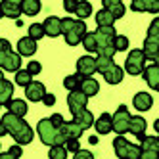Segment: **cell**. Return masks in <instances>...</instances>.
Returning <instances> with one entry per match:
<instances>
[{
  "label": "cell",
  "mask_w": 159,
  "mask_h": 159,
  "mask_svg": "<svg viewBox=\"0 0 159 159\" xmlns=\"http://www.w3.org/2000/svg\"><path fill=\"white\" fill-rule=\"evenodd\" d=\"M25 71H27L31 77H33V75H39V73L42 71V65H40V61H29Z\"/></svg>",
  "instance_id": "8d00e7d4"
},
{
  "label": "cell",
  "mask_w": 159,
  "mask_h": 159,
  "mask_svg": "<svg viewBox=\"0 0 159 159\" xmlns=\"http://www.w3.org/2000/svg\"><path fill=\"white\" fill-rule=\"evenodd\" d=\"M29 39H33V40H40L42 37H44V29H42V23H33V25H29V35H27Z\"/></svg>",
  "instance_id": "d6a6232c"
},
{
  "label": "cell",
  "mask_w": 159,
  "mask_h": 159,
  "mask_svg": "<svg viewBox=\"0 0 159 159\" xmlns=\"http://www.w3.org/2000/svg\"><path fill=\"white\" fill-rule=\"evenodd\" d=\"M73 121L81 127L83 130H86V129H90L94 125V115H92V111H88V109H84V111H81L79 115H75L73 117Z\"/></svg>",
  "instance_id": "484cf974"
},
{
  "label": "cell",
  "mask_w": 159,
  "mask_h": 159,
  "mask_svg": "<svg viewBox=\"0 0 159 159\" xmlns=\"http://www.w3.org/2000/svg\"><path fill=\"white\" fill-rule=\"evenodd\" d=\"M96 71L102 73V77L106 79V83L109 84H119L123 81V69L113 61L111 58H96Z\"/></svg>",
  "instance_id": "277c9868"
},
{
  "label": "cell",
  "mask_w": 159,
  "mask_h": 159,
  "mask_svg": "<svg viewBox=\"0 0 159 159\" xmlns=\"http://www.w3.org/2000/svg\"><path fill=\"white\" fill-rule=\"evenodd\" d=\"M0 107H2V106H0Z\"/></svg>",
  "instance_id": "681fc988"
},
{
  "label": "cell",
  "mask_w": 159,
  "mask_h": 159,
  "mask_svg": "<svg viewBox=\"0 0 159 159\" xmlns=\"http://www.w3.org/2000/svg\"><path fill=\"white\" fill-rule=\"evenodd\" d=\"M77 2H79V0H65V2H63V10H65L67 14H75Z\"/></svg>",
  "instance_id": "ab89813d"
},
{
  "label": "cell",
  "mask_w": 159,
  "mask_h": 159,
  "mask_svg": "<svg viewBox=\"0 0 159 159\" xmlns=\"http://www.w3.org/2000/svg\"><path fill=\"white\" fill-rule=\"evenodd\" d=\"M37 52V42L33 40V39H29V37H23V39H19V42H17V54L19 56H33Z\"/></svg>",
  "instance_id": "7402d4cb"
},
{
  "label": "cell",
  "mask_w": 159,
  "mask_h": 159,
  "mask_svg": "<svg viewBox=\"0 0 159 159\" xmlns=\"http://www.w3.org/2000/svg\"><path fill=\"white\" fill-rule=\"evenodd\" d=\"M0 159H16V157H12V155L6 152V153H0Z\"/></svg>",
  "instance_id": "ee69618b"
},
{
  "label": "cell",
  "mask_w": 159,
  "mask_h": 159,
  "mask_svg": "<svg viewBox=\"0 0 159 159\" xmlns=\"http://www.w3.org/2000/svg\"><path fill=\"white\" fill-rule=\"evenodd\" d=\"M0 125L6 129V134H12L17 146H27L33 142V129L25 123V119L16 117L12 113H4L0 119Z\"/></svg>",
  "instance_id": "6da1fadb"
},
{
  "label": "cell",
  "mask_w": 159,
  "mask_h": 159,
  "mask_svg": "<svg viewBox=\"0 0 159 159\" xmlns=\"http://www.w3.org/2000/svg\"><path fill=\"white\" fill-rule=\"evenodd\" d=\"M81 83H83V77L77 75V73L67 75V77L63 79V86L69 90V92H75V90H79V88H81Z\"/></svg>",
  "instance_id": "f546056e"
},
{
  "label": "cell",
  "mask_w": 159,
  "mask_h": 159,
  "mask_svg": "<svg viewBox=\"0 0 159 159\" xmlns=\"http://www.w3.org/2000/svg\"><path fill=\"white\" fill-rule=\"evenodd\" d=\"M12 96H14V83H10L8 79L0 81V106H8Z\"/></svg>",
  "instance_id": "d4e9b609"
},
{
  "label": "cell",
  "mask_w": 159,
  "mask_h": 159,
  "mask_svg": "<svg viewBox=\"0 0 159 159\" xmlns=\"http://www.w3.org/2000/svg\"><path fill=\"white\" fill-rule=\"evenodd\" d=\"M6 107H8V113H12V115H16V117H21V119H23L27 115V111H29L27 102L25 100H19V98H16V100L12 98Z\"/></svg>",
  "instance_id": "ac0fdd59"
},
{
  "label": "cell",
  "mask_w": 159,
  "mask_h": 159,
  "mask_svg": "<svg viewBox=\"0 0 159 159\" xmlns=\"http://www.w3.org/2000/svg\"><path fill=\"white\" fill-rule=\"evenodd\" d=\"M21 56L12 50V44L6 39H0V71H19Z\"/></svg>",
  "instance_id": "5b68a950"
},
{
  "label": "cell",
  "mask_w": 159,
  "mask_h": 159,
  "mask_svg": "<svg viewBox=\"0 0 159 159\" xmlns=\"http://www.w3.org/2000/svg\"><path fill=\"white\" fill-rule=\"evenodd\" d=\"M96 73V58L92 56H83L77 60V75H81L83 79L92 77Z\"/></svg>",
  "instance_id": "8fae6325"
},
{
  "label": "cell",
  "mask_w": 159,
  "mask_h": 159,
  "mask_svg": "<svg viewBox=\"0 0 159 159\" xmlns=\"http://www.w3.org/2000/svg\"><path fill=\"white\" fill-rule=\"evenodd\" d=\"M37 132L40 136V142L46 144V146H63L65 144V138L61 136L60 129L54 127V125L50 123V119H40L37 123Z\"/></svg>",
  "instance_id": "3957f363"
},
{
  "label": "cell",
  "mask_w": 159,
  "mask_h": 159,
  "mask_svg": "<svg viewBox=\"0 0 159 159\" xmlns=\"http://www.w3.org/2000/svg\"><path fill=\"white\" fill-rule=\"evenodd\" d=\"M8 153L12 155V157H16V159H19L21 157V153H23V150H21V146H10V150H8Z\"/></svg>",
  "instance_id": "b9f144b4"
},
{
  "label": "cell",
  "mask_w": 159,
  "mask_h": 159,
  "mask_svg": "<svg viewBox=\"0 0 159 159\" xmlns=\"http://www.w3.org/2000/svg\"><path fill=\"white\" fill-rule=\"evenodd\" d=\"M19 16H21V2L19 0H2L0 2V19L2 17L17 19Z\"/></svg>",
  "instance_id": "7c38bea8"
},
{
  "label": "cell",
  "mask_w": 159,
  "mask_h": 159,
  "mask_svg": "<svg viewBox=\"0 0 159 159\" xmlns=\"http://www.w3.org/2000/svg\"><path fill=\"white\" fill-rule=\"evenodd\" d=\"M140 159H146V157H142V155H140Z\"/></svg>",
  "instance_id": "c3c4849f"
},
{
  "label": "cell",
  "mask_w": 159,
  "mask_h": 159,
  "mask_svg": "<svg viewBox=\"0 0 159 159\" xmlns=\"http://www.w3.org/2000/svg\"><path fill=\"white\" fill-rule=\"evenodd\" d=\"M146 61H148V60H146L144 52L138 50V48H134V50L129 52V56H127V61H125V71H127L129 75H132V77L142 75L144 67H146Z\"/></svg>",
  "instance_id": "9c48e42d"
},
{
  "label": "cell",
  "mask_w": 159,
  "mask_h": 159,
  "mask_svg": "<svg viewBox=\"0 0 159 159\" xmlns=\"http://www.w3.org/2000/svg\"><path fill=\"white\" fill-rule=\"evenodd\" d=\"M92 14V4L86 2V0H79L77 2V8H75V16L79 21H84L88 19V16Z\"/></svg>",
  "instance_id": "83f0119b"
},
{
  "label": "cell",
  "mask_w": 159,
  "mask_h": 159,
  "mask_svg": "<svg viewBox=\"0 0 159 159\" xmlns=\"http://www.w3.org/2000/svg\"><path fill=\"white\" fill-rule=\"evenodd\" d=\"M142 77L152 90H159V63L146 65L144 71H142Z\"/></svg>",
  "instance_id": "4fadbf2b"
},
{
  "label": "cell",
  "mask_w": 159,
  "mask_h": 159,
  "mask_svg": "<svg viewBox=\"0 0 159 159\" xmlns=\"http://www.w3.org/2000/svg\"><path fill=\"white\" fill-rule=\"evenodd\" d=\"M42 29H44V37H52V39L60 37L61 35V19L56 16H50L44 19Z\"/></svg>",
  "instance_id": "2e32d148"
},
{
  "label": "cell",
  "mask_w": 159,
  "mask_h": 159,
  "mask_svg": "<svg viewBox=\"0 0 159 159\" xmlns=\"http://www.w3.org/2000/svg\"><path fill=\"white\" fill-rule=\"evenodd\" d=\"M81 44L84 46L86 52H96V39H94V33H86Z\"/></svg>",
  "instance_id": "e575fe53"
},
{
  "label": "cell",
  "mask_w": 159,
  "mask_h": 159,
  "mask_svg": "<svg viewBox=\"0 0 159 159\" xmlns=\"http://www.w3.org/2000/svg\"><path fill=\"white\" fill-rule=\"evenodd\" d=\"M92 127H94L96 132L102 134V136H104V134H109V132H111V115H109V113H102V115L94 121Z\"/></svg>",
  "instance_id": "603a6c76"
},
{
  "label": "cell",
  "mask_w": 159,
  "mask_h": 159,
  "mask_svg": "<svg viewBox=\"0 0 159 159\" xmlns=\"http://www.w3.org/2000/svg\"><path fill=\"white\" fill-rule=\"evenodd\" d=\"M86 33H88V29H86L84 21L71 19V17H63L61 19V35H63L65 42L69 44V46H77V44H81Z\"/></svg>",
  "instance_id": "7a4b0ae2"
},
{
  "label": "cell",
  "mask_w": 159,
  "mask_h": 159,
  "mask_svg": "<svg viewBox=\"0 0 159 159\" xmlns=\"http://www.w3.org/2000/svg\"><path fill=\"white\" fill-rule=\"evenodd\" d=\"M60 132H61V136H63L65 142H67V140H79L83 136L84 130L79 127L75 121H65L61 127H60Z\"/></svg>",
  "instance_id": "9a60e30c"
},
{
  "label": "cell",
  "mask_w": 159,
  "mask_h": 159,
  "mask_svg": "<svg viewBox=\"0 0 159 159\" xmlns=\"http://www.w3.org/2000/svg\"><path fill=\"white\" fill-rule=\"evenodd\" d=\"M130 10L132 12H152V14H157L159 12V2L157 0H132Z\"/></svg>",
  "instance_id": "e0dca14e"
},
{
  "label": "cell",
  "mask_w": 159,
  "mask_h": 159,
  "mask_svg": "<svg viewBox=\"0 0 159 159\" xmlns=\"http://www.w3.org/2000/svg\"><path fill=\"white\" fill-rule=\"evenodd\" d=\"M0 136H6V129L2 127V125H0Z\"/></svg>",
  "instance_id": "bcb514c9"
},
{
  "label": "cell",
  "mask_w": 159,
  "mask_h": 159,
  "mask_svg": "<svg viewBox=\"0 0 159 159\" xmlns=\"http://www.w3.org/2000/svg\"><path fill=\"white\" fill-rule=\"evenodd\" d=\"M140 150L142 152L159 153V138H157V136H146V138L140 142Z\"/></svg>",
  "instance_id": "f1b7e54d"
},
{
  "label": "cell",
  "mask_w": 159,
  "mask_h": 159,
  "mask_svg": "<svg viewBox=\"0 0 159 159\" xmlns=\"http://www.w3.org/2000/svg\"><path fill=\"white\" fill-rule=\"evenodd\" d=\"M40 10H42V4L39 0H21V14L33 17V16H37Z\"/></svg>",
  "instance_id": "4316f807"
},
{
  "label": "cell",
  "mask_w": 159,
  "mask_h": 159,
  "mask_svg": "<svg viewBox=\"0 0 159 159\" xmlns=\"http://www.w3.org/2000/svg\"><path fill=\"white\" fill-rule=\"evenodd\" d=\"M146 129H148V123L144 117L136 115V117H130V123H129V132H132L136 138L142 134H146Z\"/></svg>",
  "instance_id": "cb8c5ba5"
},
{
  "label": "cell",
  "mask_w": 159,
  "mask_h": 159,
  "mask_svg": "<svg viewBox=\"0 0 159 159\" xmlns=\"http://www.w3.org/2000/svg\"><path fill=\"white\" fill-rule=\"evenodd\" d=\"M146 60H152L157 63V56H159V19L155 17L152 21L150 29H148V37L144 40V48H142Z\"/></svg>",
  "instance_id": "8992f818"
},
{
  "label": "cell",
  "mask_w": 159,
  "mask_h": 159,
  "mask_svg": "<svg viewBox=\"0 0 159 159\" xmlns=\"http://www.w3.org/2000/svg\"><path fill=\"white\" fill-rule=\"evenodd\" d=\"M102 4H104L106 12L113 16V19H119V17L125 16V4L119 2V0H104Z\"/></svg>",
  "instance_id": "d6986e66"
},
{
  "label": "cell",
  "mask_w": 159,
  "mask_h": 159,
  "mask_svg": "<svg viewBox=\"0 0 159 159\" xmlns=\"http://www.w3.org/2000/svg\"><path fill=\"white\" fill-rule=\"evenodd\" d=\"M130 111L127 106H119L117 111L111 115V130H115L119 136L129 132V123H130Z\"/></svg>",
  "instance_id": "ba28073f"
},
{
  "label": "cell",
  "mask_w": 159,
  "mask_h": 159,
  "mask_svg": "<svg viewBox=\"0 0 159 159\" xmlns=\"http://www.w3.org/2000/svg\"><path fill=\"white\" fill-rule=\"evenodd\" d=\"M63 148H65V152H67V153H75V152L81 150V146H79V140H67V142L63 144Z\"/></svg>",
  "instance_id": "74e56055"
},
{
  "label": "cell",
  "mask_w": 159,
  "mask_h": 159,
  "mask_svg": "<svg viewBox=\"0 0 159 159\" xmlns=\"http://www.w3.org/2000/svg\"><path fill=\"white\" fill-rule=\"evenodd\" d=\"M129 37L125 35H115V39H113V48H115V52H125L129 50Z\"/></svg>",
  "instance_id": "1f68e13d"
},
{
  "label": "cell",
  "mask_w": 159,
  "mask_h": 159,
  "mask_svg": "<svg viewBox=\"0 0 159 159\" xmlns=\"http://www.w3.org/2000/svg\"><path fill=\"white\" fill-rule=\"evenodd\" d=\"M0 81H4V73L2 71H0Z\"/></svg>",
  "instance_id": "7dc6e473"
},
{
  "label": "cell",
  "mask_w": 159,
  "mask_h": 159,
  "mask_svg": "<svg viewBox=\"0 0 159 159\" xmlns=\"http://www.w3.org/2000/svg\"><path fill=\"white\" fill-rule=\"evenodd\" d=\"M31 81H33V79H31V75H29L25 69H19V71L16 73V84H19V86H23V88H25Z\"/></svg>",
  "instance_id": "d590c367"
},
{
  "label": "cell",
  "mask_w": 159,
  "mask_h": 159,
  "mask_svg": "<svg viewBox=\"0 0 159 159\" xmlns=\"http://www.w3.org/2000/svg\"><path fill=\"white\" fill-rule=\"evenodd\" d=\"M113 23H115L113 16H111V14H107L104 8H102L100 12L96 14V25H98V27H113Z\"/></svg>",
  "instance_id": "4dcf8cb0"
},
{
  "label": "cell",
  "mask_w": 159,
  "mask_h": 159,
  "mask_svg": "<svg viewBox=\"0 0 159 159\" xmlns=\"http://www.w3.org/2000/svg\"><path fill=\"white\" fill-rule=\"evenodd\" d=\"M48 119H50V123L54 125V127H58V129H60L61 125L65 123V119H63V117L60 115V113H54V115H52V117H48Z\"/></svg>",
  "instance_id": "60d3db41"
},
{
  "label": "cell",
  "mask_w": 159,
  "mask_h": 159,
  "mask_svg": "<svg viewBox=\"0 0 159 159\" xmlns=\"http://www.w3.org/2000/svg\"><path fill=\"white\" fill-rule=\"evenodd\" d=\"M132 104H134V107L138 109V111H148L153 106V98H152L150 92H138V94L134 96Z\"/></svg>",
  "instance_id": "ffe728a7"
},
{
  "label": "cell",
  "mask_w": 159,
  "mask_h": 159,
  "mask_svg": "<svg viewBox=\"0 0 159 159\" xmlns=\"http://www.w3.org/2000/svg\"><path fill=\"white\" fill-rule=\"evenodd\" d=\"M42 104H44V106H48V107H52V106L56 104V96L50 94V92H46V94H44V98H42Z\"/></svg>",
  "instance_id": "7bdbcfd3"
},
{
  "label": "cell",
  "mask_w": 159,
  "mask_h": 159,
  "mask_svg": "<svg viewBox=\"0 0 159 159\" xmlns=\"http://www.w3.org/2000/svg\"><path fill=\"white\" fill-rule=\"evenodd\" d=\"M113 150H115L119 159H140V153H142L140 146L129 142L125 136H117L113 140Z\"/></svg>",
  "instance_id": "52a82bcc"
},
{
  "label": "cell",
  "mask_w": 159,
  "mask_h": 159,
  "mask_svg": "<svg viewBox=\"0 0 159 159\" xmlns=\"http://www.w3.org/2000/svg\"><path fill=\"white\" fill-rule=\"evenodd\" d=\"M48 159H67V152L63 146H52L48 152Z\"/></svg>",
  "instance_id": "836d02e7"
},
{
  "label": "cell",
  "mask_w": 159,
  "mask_h": 159,
  "mask_svg": "<svg viewBox=\"0 0 159 159\" xmlns=\"http://www.w3.org/2000/svg\"><path fill=\"white\" fill-rule=\"evenodd\" d=\"M81 92L86 96V98H90V96H96L98 92H100V83L96 81V79H92V77H86V79H83V83H81Z\"/></svg>",
  "instance_id": "44dd1931"
},
{
  "label": "cell",
  "mask_w": 159,
  "mask_h": 159,
  "mask_svg": "<svg viewBox=\"0 0 159 159\" xmlns=\"http://www.w3.org/2000/svg\"><path fill=\"white\" fill-rule=\"evenodd\" d=\"M73 159H94L92 152H86V150H79L73 153Z\"/></svg>",
  "instance_id": "f35d334b"
},
{
  "label": "cell",
  "mask_w": 159,
  "mask_h": 159,
  "mask_svg": "<svg viewBox=\"0 0 159 159\" xmlns=\"http://www.w3.org/2000/svg\"><path fill=\"white\" fill-rule=\"evenodd\" d=\"M44 94H46V86L39 81H31L25 86V96H27L29 102H42Z\"/></svg>",
  "instance_id": "5bb4252c"
},
{
  "label": "cell",
  "mask_w": 159,
  "mask_h": 159,
  "mask_svg": "<svg viewBox=\"0 0 159 159\" xmlns=\"http://www.w3.org/2000/svg\"><path fill=\"white\" fill-rule=\"evenodd\" d=\"M88 142H90V144H98V136H90Z\"/></svg>",
  "instance_id": "f6af8a7d"
},
{
  "label": "cell",
  "mask_w": 159,
  "mask_h": 159,
  "mask_svg": "<svg viewBox=\"0 0 159 159\" xmlns=\"http://www.w3.org/2000/svg\"><path fill=\"white\" fill-rule=\"evenodd\" d=\"M86 104H88V98L81 92V90H75V92H69L67 94V106H69L73 117L79 115L81 111L86 109Z\"/></svg>",
  "instance_id": "30bf717a"
}]
</instances>
